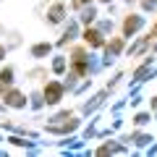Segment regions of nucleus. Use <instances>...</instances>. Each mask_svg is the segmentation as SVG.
<instances>
[{
	"mask_svg": "<svg viewBox=\"0 0 157 157\" xmlns=\"http://www.w3.org/2000/svg\"><path fill=\"white\" fill-rule=\"evenodd\" d=\"M60 84H50V86H47V89H45V97H47V102H58V100H60Z\"/></svg>",
	"mask_w": 157,
	"mask_h": 157,
	"instance_id": "nucleus-1",
	"label": "nucleus"
},
{
	"mask_svg": "<svg viewBox=\"0 0 157 157\" xmlns=\"http://www.w3.org/2000/svg\"><path fill=\"white\" fill-rule=\"evenodd\" d=\"M86 42H92V45H102V39L97 32H86Z\"/></svg>",
	"mask_w": 157,
	"mask_h": 157,
	"instance_id": "nucleus-2",
	"label": "nucleus"
},
{
	"mask_svg": "<svg viewBox=\"0 0 157 157\" xmlns=\"http://www.w3.org/2000/svg\"><path fill=\"white\" fill-rule=\"evenodd\" d=\"M134 29H139V18H128V21H126V32H134Z\"/></svg>",
	"mask_w": 157,
	"mask_h": 157,
	"instance_id": "nucleus-3",
	"label": "nucleus"
},
{
	"mask_svg": "<svg viewBox=\"0 0 157 157\" xmlns=\"http://www.w3.org/2000/svg\"><path fill=\"white\" fill-rule=\"evenodd\" d=\"M8 102H11V105H24V100H21V94H16V92H13V94H8Z\"/></svg>",
	"mask_w": 157,
	"mask_h": 157,
	"instance_id": "nucleus-4",
	"label": "nucleus"
},
{
	"mask_svg": "<svg viewBox=\"0 0 157 157\" xmlns=\"http://www.w3.org/2000/svg\"><path fill=\"white\" fill-rule=\"evenodd\" d=\"M11 76H13V73H11V68H6V71L0 73V78H3V84H8V81H11Z\"/></svg>",
	"mask_w": 157,
	"mask_h": 157,
	"instance_id": "nucleus-5",
	"label": "nucleus"
},
{
	"mask_svg": "<svg viewBox=\"0 0 157 157\" xmlns=\"http://www.w3.org/2000/svg\"><path fill=\"white\" fill-rule=\"evenodd\" d=\"M60 13H63V8H52L50 18H52V21H60Z\"/></svg>",
	"mask_w": 157,
	"mask_h": 157,
	"instance_id": "nucleus-6",
	"label": "nucleus"
},
{
	"mask_svg": "<svg viewBox=\"0 0 157 157\" xmlns=\"http://www.w3.org/2000/svg\"><path fill=\"white\" fill-rule=\"evenodd\" d=\"M47 52V45H39V47H34V55H45Z\"/></svg>",
	"mask_w": 157,
	"mask_h": 157,
	"instance_id": "nucleus-7",
	"label": "nucleus"
},
{
	"mask_svg": "<svg viewBox=\"0 0 157 157\" xmlns=\"http://www.w3.org/2000/svg\"><path fill=\"white\" fill-rule=\"evenodd\" d=\"M0 55H3V47H0Z\"/></svg>",
	"mask_w": 157,
	"mask_h": 157,
	"instance_id": "nucleus-8",
	"label": "nucleus"
}]
</instances>
